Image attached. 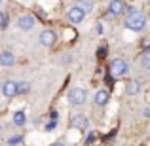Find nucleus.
<instances>
[{
	"label": "nucleus",
	"mask_w": 150,
	"mask_h": 146,
	"mask_svg": "<svg viewBox=\"0 0 150 146\" xmlns=\"http://www.w3.org/2000/svg\"><path fill=\"white\" fill-rule=\"evenodd\" d=\"M125 29L133 30V32L144 30L146 29V15H144L143 11H139V10L127 13V17H125Z\"/></svg>",
	"instance_id": "f257e3e1"
},
{
	"label": "nucleus",
	"mask_w": 150,
	"mask_h": 146,
	"mask_svg": "<svg viewBox=\"0 0 150 146\" xmlns=\"http://www.w3.org/2000/svg\"><path fill=\"white\" fill-rule=\"evenodd\" d=\"M108 68H110V74H112L114 78H122V76H125V74L129 72L127 61H125V59H120V57L112 59L110 65H108Z\"/></svg>",
	"instance_id": "f03ea898"
},
{
	"label": "nucleus",
	"mask_w": 150,
	"mask_h": 146,
	"mask_svg": "<svg viewBox=\"0 0 150 146\" xmlns=\"http://www.w3.org/2000/svg\"><path fill=\"white\" fill-rule=\"evenodd\" d=\"M67 99H69V102L70 104H74V106H82L86 102V89H82V87H72L69 91V95H67Z\"/></svg>",
	"instance_id": "7ed1b4c3"
},
{
	"label": "nucleus",
	"mask_w": 150,
	"mask_h": 146,
	"mask_svg": "<svg viewBox=\"0 0 150 146\" xmlns=\"http://www.w3.org/2000/svg\"><path fill=\"white\" fill-rule=\"evenodd\" d=\"M86 13H88V11L82 10L80 6H72L69 10V13H67V17H69V21L72 23V25H80V23L86 19Z\"/></svg>",
	"instance_id": "20e7f679"
},
{
	"label": "nucleus",
	"mask_w": 150,
	"mask_h": 146,
	"mask_svg": "<svg viewBox=\"0 0 150 146\" xmlns=\"http://www.w3.org/2000/svg\"><path fill=\"white\" fill-rule=\"evenodd\" d=\"M0 91H2V95L6 99H11L17 95V82L13 80H4L2 85H0Z\"/></svg>",
	"instance_id": "39448f33"
},
{
	"label": "nucleus",
	"mask_w": 150,
	"mask_h": 146,
	"mask_svg": "<svg viewBox=\"0 0 150 146\" xmlns=\"http://www.w3.org/2000/svg\"><path fill=\"white\" fill-rule=\"evenodd\" d=\"M125 10H127V4L124 0H112L108 4V13L110 15H122V13H125Z\"/></svg>",
	"instance_id": "423d86ee"
},
{
	"label": "nucleus",
	"mask_w": 150,
	"mask_h": 146,
	"mask_svg": "<svg viewBox=\"0 0 150 146\" xmlns=\"http://www.w3.org/2000/svg\"><path fill=\"white\" fill-rule=\"evenodd\" d=\"M34 25H36V19H34L33 15H21V17L17 19V27L21 30H33Z\"/></svg>",
	"instance_id": "0eeeda50"
},
{
	"label": "nucleus",
	"mask_w": 150,
	"mask_h": 146,
	"mask_svg": "<svg viewBox=\"0 0 150 146\" xmlns=\"http://www.w3.org/2000/svg\"><path fill=\"white\" fill-rule=\"evenodd\" d=\"M55 40H57V36H55V32L51 29H44L40 32V44L46 46V48H48V46H53Z\"/></svg>",
	"instance_id": "6e6552de"
},
{
	"label": "nucleus",
	"mask_w": 150,
	"mask_h": 146,
	"mask_svg": "<svg viewBox=\"0 0 150 146\" xmlns=\"http://www.w3.org/2000/svg\"><path fill=\"white\" fill-rule=\"evenodd\" d=\"M13 63H15V55L10 49L0 51V66H13Z\"/></svg>",
	"instance_id": "1a4fd4ad"
},
{
	"label": "nucleus",
	"mask_w": 150,
	"mask_h": 146,
	"mask_svg": "<svg viewBox=\"0 0 150 146\" xmlns=\"http://www.w3.org/2000/svg\"><path fill=\"white\" fill-rule=\"evenodd\" d=\"M70 125H72L74 129H78V131H84V129L88 127V118H86L84 114H76V116H72Z\"/></svg>",
	"instance_id": "9d476101"
},
{
	"label": "nucleus",
	"mask_w": 150,
	"mask_h": 146,
	"mask_svg": "<svg viewBox=\"0 0 150 146\" xmlns=\"http://www.w3.org/2000/svg\"><path fill=\"white\" fill-rule=\"evenodd\" d=\"M139 91H141L139 80H127V84H125V95L135 97V95H139Z\"/></svg>",
	"instance_id": "9b49d317"
},
{
	"label": "nucleus",
	"mask_w": 150,
	"mask_h": 146,
	"mask_svg": "<svg viewBox=\"0 0 150 146\" xmlns=\"http://www.w3.org/2000/svg\"><path fill=\"white\" fill-rule=\"evenodd\" d=\"M108 99H110L108 91H106V89H99V91L95 93V97H93V102H95L97 106H105V104H108Z\"/></svg>",
	"instance_id": "f8f14e48"
},
{
	"label": "nucleus",
	"mask_w": 150,
	"mask_h": 146,
	"mask_svg": "<svg viewBox=\"0 0 150 146\" xmlns=\"http://www.w3.org/2000/svg\"><path fill=\"white\" fill-rule=\"evenodd\" d=\"M25 121H27L25 112H23V110H17V112L13 114V123L17 125V127H23V125H25Z\"/></svg>",
	"instance_id": "ddd939ff"
},
{
	"label": "nucleus",
	"mask_w": 150,
	"mask_h": 146,
	"mask_svg": "<svg viewBox=\"0 0 150 146\" xmlns=\"http://www.w3.org/2000/svg\"><path fill=\"white\" fill-rule=\"evenodd\" d=\"M30 91V84L27 80H19L17 82V95H27Z\"/></svg>",
	"instance_id": "4468645a"
},
{
	"label": "nucleus",
	"mask_w": 150,
	"mask_h": 146,
	"mask_svg": "<svg viewBox=\"0 0 150 146\" xmlns=\"http://www.w3.org/2000/svg\"><path fill=\"white\" fill-rule=\"evenodd\" d=\"M76 6H80L86 11H93L95 8V0H76Z\"/></svg>",
	"instance_id": "2eb2a0df"
},
{
	"label": "nucleus",
	"mask_w": 150,
	"mask_h": 146,
	"mask_svg": "<svg viewBox=\"0 0 150 146\" xmlns=\"http://www.w3.org/2000/svg\"><path fill=\"white\" fill-rule=\"evenodd\" d=\"M8 146H25V140L21 135H13L8 139Z\"/></svg>",
	"instance_id": "dca6fc26"
},
{
	"label": "nucleus",
	"mask_w": 150,
	"mask_h": 146,
	"mask_svg": "<svg viewBox=\"0 0 150 146\" xmlns=\"http://www.w3.org/2000/svg\"><path fill=\"white\" fill-rule=\"evenodd\" d=\"M141 65H143L144 70H150V48L141 55Z\"/></svg>",
	"instance_id": "f3484780"
},
{
	"label": "nucleus",
	"mask_w": 150,
	"mask_h": 146,
	"mask_svg": "<svg viewBox=\"0 0 150 146\" xmlns=\"http://www.w3.org/2000/svg\"><path fill=\"white\" fill-rule=\"evenodd\" d=\"M55 127H57V118H51L48 123H46V131H53Z\"/></svg>",
	"instance_id": "a211bd4d"
},
{
	"label": "nucleus",
	"mask_w": 150,
	"mask_h": 146,
	"mask_svg": "<svg viewBox=\"0 0 150 146\" xmlns=\"http://www.w3.org/2000/svg\"><path fill=\"white\" fill-rule=\"evenodd\" d=\"M6 25H8V19H6V15L0 11V29H6Z\"/></svg>",
	"instance_id": "6ab92c4d"
},
{
	"label": "nucleus",
	"mask_w": 150,
	"mask_h": 146,
	"mask_svg": "<svg viewBox=\"0 0 150 146\" xmlns=\"http://www.w3.org/2000/svg\"><path fill=\"white\" fill-rule=\"evenodd\" d=\"M143 114H144L146 118H150V108H144V112H143Z\"/></svg>",
	"instance_id": "aec40b11"
},
{
	"label": "nucleus",
	"mask_w": 150,
	"mask_h": 146,
	"mask_svg": "<svg viewBox=\"0 0 150 146\" xmlns=\"http://www.w3.org/2000/svg\"><path fill=\"white\" fill-rule=\"evenodd\" d=\"M51 146H65V144H63V142H53Z\"/></svg>",
	"instance_id": "412c9836"
},
{
	"label": "nucleus",
	"mask_w": 150,
	"mask_h": 146,
	"mask_svg": "<svg viewBox=\"0 0 150 146\" xmlns=\"http://www.w3.org/2000/svg\"><path fill=\"white\" fill-rule=\"evenodd\" d=\"M0 2H2V0H0Z\"/></svg>",
	"instance_id": "4be33fe9"
}]
</instances>
